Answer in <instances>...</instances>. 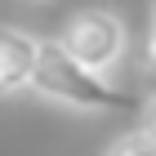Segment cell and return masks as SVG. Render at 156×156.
I'll list each match as a JSON object with an SVG mask.
<instances>
[{"label": "cell", "mask_w": 156, "mask_h": 156, "mask_svg": "<svg viewBox=\"0 0 156 156\" xmlns=\"http://www.w3.org/2000/svg\"><path fill=\"white\" fill-rule=\"evenodd\" d=\"M107 156H156V138H152V129H129V134H120L116 143L107 147Z\"/></svg>", "instance_id": "obj_4"}, {"label": "cell", "mask_w": 156, "mask_h": 156, "mask_svg": "<svg viewBox=\"0 0 156 156\" xmlns=\"http://www.w3.org/2000/svg\"><path fill=\"white\" fill-rule=\"evenodd\" d=\"M27 94L45 98L54 107H67V112H120V107L138 103L134 94H120L112 80H103V72L85 67L62 45V36L40 40V62H36V76H31Z\"/></svg>", "instance_id": "obj_1"}, {"label": "cell", "mask_w": 156, "mask_h": 156, "mask_svg": "<svg viewBox=\"0 0 156 156\" xmlns=\"http://www.w3.org/2000/svg\"><path fill=\"white\" fill-rule=\"evenodd\" d=\"M125 23L112 9H80L72 23L62 27V45L94 72H112L125 58Z\"/></svg>", "instance_id": "obj_2"}, {"label": "cell", "mask_w": 156, "mask_h": 156, "mask_svg": "<svg viewBox=\"0 0 156 156\" xmlns=\"http://www.w3.org/2000/svg\"><path fill=\"white\" fill-rule=\"evenodd\" d=\"M36 62H40V36L18 31V27H0V98L31 89Z\"/></svg>", "instance_id": "obj_3"}, {"label": "cell", "mask_w": 156, "mask_h": 156, "mask_svg": "<svg viewBox=\"0 0 156 156\" xmlns=\"http://www.w3.org/2000/svg\"><path fill=\"white\" fill-rule=\"evenodd\" d=\"M143 125H147V129H152V138H156V94L147 98V120H143Z\"/></svg>", "instance_id": "obj_6"}, {"label": "cell", "mask_w": 156, "mask_h": 156, "mask_svg": "<svg viewBox=\"0 0 156 156\" xmlns=\"http://www.w3.org/2000/svg\"><path fill=\"white\" fill-rule=\"evenodd\" d=\"M147 62H152V72H156V0H152V9H147Z\"/></svg>", "instance_id": "obj_5"}]
</instances>
